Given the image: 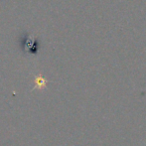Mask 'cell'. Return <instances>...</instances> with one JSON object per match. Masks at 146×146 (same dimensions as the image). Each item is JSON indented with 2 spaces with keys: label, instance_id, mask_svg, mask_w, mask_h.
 I'll return each mask as SVG.
<instances>
[{
  "label": "cell",
  "instance_id": "1",
  "mask_svg": "<svg viewBox=\"0 0 146 146\" xmlns=\"http://www.w3.org/2000/svg\"><path fill=\"white\" fill-rule=\"evenodd\" d=\"M36 83L38 84V85H39V87H40V88H41V87H44V86H45V84H46V83H45V81L42 79V78H39V79L36 81Z\"/></svg>",
  "mask_w": 146,
  "mask_h": 146
}]
</instances>
